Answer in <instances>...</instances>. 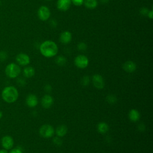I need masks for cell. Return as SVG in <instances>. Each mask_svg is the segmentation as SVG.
<instances>
[{
    "instance_id": "1",
    "label": "cell",
    "mask_w": 153,
    "mask_h": 153,
    "mask_svg": "<svg viewBox=\"0 0 153 153\" xmlns=\"http://www.w3.org/2000/svg\"><path fill=\"white\" fill-rule=\"evenodd\" d=\"M39 51L42 56L50 58L55 56L57 54L58 47L55 42L47 40L41 44Z\"/></svg>"
},
{
    "instance_id": "2",
    "label": "cell",
    "mask_w": 153,
    "mask_h": 153,
    "mask_svg": "<svg viewBox=\"0 0 153 153\" xmlns=\"http://www.w3.org/2000/svg\"><path fill=\"white\" fill-rule=\"evenodd\" d=\"M1 97L3 100L8 103L15 102L19 97L17 89L12 85H8L4 88L1 93Z\"/></svg>"
},
{
    "instance_id": "3",
    "label": "cell",
    "mask_w": 153,
    "mask_h": 153,
    "mask_svg": "<svg viewBox=\"0 0 153 153\" xmlns=\"http://www.w3.org/2000/svg\"><path fill=\"white\" fill-rule=\"evenodd\" d=\"M21 72L20 66L15 63H9L5 69V73L7 77L10 78H17Z\"/></svg>"
},
{
    "instance_id": "4",
    "label": "cell",
    "mask_w": 153,
    "mask_h": 153,
    "mask_svg": "<svg viewBox=\"0 0 153 153\" xmlns=\"http://www.w3.org/2000/svg\"><path fill=\"white\" fill-rule=\"evenodd\" d=\"M54 128L49 124H44L39 129L40 135L45 138L51 137L54 133Z\"/></svg>"
},
{
    "instance_id": "5",
    "label": "cell",
    "mask_w": 153,
    "mask_h": 153,
    "mask_svg": "<svg viewBox=\"0 0 153 153\" xmlns=\"http://www.w3.org/2000/svg\"><path fill=\"white\" fill-rule=\"evenodd\" d=\"M74 63L78 68L84 69L88 65L89 60L87 56L82 54H79L75 58Z\"/></svg>"
},
{
    "instance_id": "6",
    "label": "cell",
    "mask_w": 153,
    "mask_h": 153,
    "mask_svg": "<svg viewBox=\"0 0 153 153\" xmlns=\"http://www.w3.org/2000/svg\"><path fill=\"white\" fill-rule=\"evenodd\" d=\"M50 10L47 6L42 5L40 7L38 10V16L42 21L47 20L50 18Z\"/></svg>"
},
{
    "instance_id": "7",
    "label": "cell",
    "mask_w": 153,
    "mask_h": 153,
    "mask_svg": "<svg viewBox=\"0 0 153 153\" xmlns=\"http://www.w3.org/2000/svg\"><path fill=\"white\" fill-rule=\"evenodd\" d=\"M1 145L4 149L10 150L14 146L13 138L10 135H5L1 139Z\"/></svg>"
},
{
    "instance_id": "8",
    "label": "cell",
    "mask_w": 153,
    "mask_h": 153,
    "mask_svg": "<svg viewBox=\"0 0 153 153\" xmlns=\"http://www.w3.org/2000/svg\"><path fill=\"white\" fill-rule=\"evenodd\" d=\"M16 60L18 65L20 66H26L30 63V57L27 54L21 53L16 56Z\"/></svg>"
},
{
    "instance_id": "9",
    "label": "cell",
    "mask_w": 153,
    "mask_h": 153,
    "mask_svg": "<svg viewBox=\"0 0 153 153\" xmlns=\"http://www.w3.org/2000/svg\"><path fill=\"white\" fill-rule=\"evenodd\" d=\"M92 81L94 86L97 89H102L105 86V82L103 77L99 75L95 74L93 76Z\"/></svg>"
},
{
    "instance_id": "10",
    "label": "cell",
    "mask_w": 153,
    "mask_h": 153,
    "mask_svg": "<svg viewBox=\"0 0 153 153\" xmlns=\"http://www.w3.org/2000/svg\"><path fill=\"white\" fill-rule=\"evenodd\" d=\"M71 0H58L57 2V8L62 11H66L69 9L71 5Z\"/></svg>"
},
{
    "instance_id": "11",
    "label": "cell",
    "mask_w": 153,
    "mask_h": 153,
    "mask_svg": "<svg viewBox=\"0 0 153 153\" xmlns=\"http://www.w3.org/2000/svg\"><path fill=\"white\" fill-rule=\"evenodd\" d=\"M53 104V98L49 94L44 95L41 99V105L45 109L50 108Z\"/></svg>"
},
{
    "instance_id": "12",
    "label": "cell",
    "mask_w": 153,
    "mask_h": 153,
    "mask_svg": "<svg viewBox=\"0 0 153 153\" xmlns=\"http://www.w3.org/2000/svg\"><path fill=\"white\" fill-rule=\"evenodd\" d=\"M38 101L37 97L33 94L27 95L26 99V103L29 108H34L38 105Z\"/></svg>"
},
{
    "instance_id": "13",
    "label": "cell",
    "mask_w": 153,
    "mask_h": 153,
    "mask_svg": "<svg viewBox=\"0 0 153 153\" xmlns=\"http://www.w3.org/2000/svg\"><path fill=\"white\" fill-rule=\"evenodd\" d=\"M59 40H60V42L63 44H69L72 40L71 33L68 30L63 32L60 35Z\"/></svg>"
},
{
    "instance_id": "14",
    "label": "cell",
    "mask_w": 153,
    "mask_h": 153,
    "mask_svg": "<svg viewBox=\"0 0 153 153\" xmlns=\"http://www.w3.org/2000/svg\"><path fill=\"white\" fill-rule=\"evenodd\" d=\"M123 68L127 72H128V73L133 72L136 69V65L134 62L131 60H128L123 64Z\"/></svg>"
},
{
    "instance_id": "15",
    "label": "cell",
    "mask_w": 153,
    "mask_h": 153,
    "mask_svg": "<svg viewBox=\"0 0 153 153\" xmlns=\"http://www.w3.org/2000/svg\"><path fill=\"white\" fill-rule=\"evenodd\" d=\"M128 118L131 121L136 122L140 118V114L137 110L133 109L129 112Z\"/></svg>"
},
{
    "instance_id": "16",
    "label": "cell",
    "mask_w": 153,
    "mask_h": 153,
    "mask_svg": "<svg viewBox=\"0 0 153 153\" xmlns=\"http://www.w3.org/2000/svg\"><path fill=\"white\" fill-rule=\"evenodd\" d=\"M56 134L58 137H63L66 135L68 132V128L65 125H60L58 126L56 130Z\"/></svg>"
},
{
    "instance_id": "17",
    "label": "cell",
    "mask_w": 153,
    "mask_h": 153,
    "mask_svg": "<svg viewBox=\"0 0 153 153\" xmlns=\"http://www.w3.org/2000/svg\"><path fill=\"white\" fill-rule=\"evenodd\" d=\"M23 74L26 78H31L35 75V69L32 66H27L24 68Z\"/></svg>"
},
{
    "instance_id": "18",
    "label": "cell",
    "mask_w": 153,
    "mask_h": 153,
    "mask_svg": "<svg viewBox=\"0 0 153 153\" xmlns=\"http://www.w3.org/2000/svg\"><path fill=\"white\" fill-rule=\"evenodd\" d=\"M83 4L87 8L94 9L97 6L98 2L97 0H84Z\"/></svg>"
},
{
    "instance_id": "19",
    "label": "cell",
    "mask_w": 153,
    "mask_h": 153,
    "mask_svg": "<svg viewBox=\"0 0 153 153\" xmlns=\"http://www.w3.org/2000/svg\"><path fill=\"white\" fill-rule=\"evenodd\" d=\"M109 130L108 125L104 122H100L97 125V130L100 133L104 134Z\"/></svg>"
},
{
    "instance_id": "20",
    "label": "cell",
    "mask_w": 153,
    "mask_h": 153,
    "mask_svg": "<svg viewBox=\"0 0 153 153\" xmlns=\"http://www.w3.org/2000/svg\"><path fill=\"white\" fill-rule=\"evenodd\" d=\"M55 62L57 65L62 66H64L66 63L67 60H66V59L64 56H59L56 58Z\"/></svg>"
},
{
    "instance_id": "21",
    "label": "cell",
    "mask_w": 153,
    "mask_h": 153,
    "mask_svg": "<svg viewBox=\"0 0 153 153\" xmlns=\"http://www.w3.org/2000/svg\"><path fill=\"white\" fill-rule=\"evenodd\" d=\"M106 101L109 104H114L117 102V97L115 96H114L113 94L109 95L106 97Z\"/></svg>"
},
{
    "instance_id": "22",
    "label": "cell",
    "mask_w": 153,
    "mask_h": 153,
    "mask_svg": "<svg viewBox=\"0 0 153 153\" xmlns=\"http://www.w3.org/2000/svg\"><path fill=\"white\" fill-rule=\"evenodd\" d=\"M81 84L83 85H88L90 82V78L88 76H84L81 79Z\"/></svg>"
},
{
    "instance_id": "23",
    "label": "cell",
    "mask_w": 153,
    "mask_h": 153,
    "mask_svg": "<svg viewBox=\"0 0 153 153\" xmlns=\"http://www.w3.org/2000/svg\"><path fill=\"white\" fill-rule=\"evenodd\" d=\"M77 47L80 51H85L87 49V44L84 42H81L78 44Z\"/></svg>"
},
{
    "instance_id": "24",
    "label": "cell",
    "mask_w": 153,
    "mask_h": 153,
    "mask_svg": "<svg viewBox=\"0 0 153 153\" xmlns=\"http://www.w3.org/2000/svg\"><path fill=\"white\" fill-rule=\"evenodd\" d=\"M8 55L6 51H0V62H4L7 59Z\"/></svg>"
},
{
    "instance_id": "25",
    "label": "cell",
    "mask_w": 153,
    "mask_h": 153,
    "mask_svg": "<svg viewBox=\"0 0 153 153\" xmlns=\"http://www.w3.org/2000/svg\"><path fill=\"white\" fill-rule=\"evenodd\" d=\"M71 2L76 6H81L84 3V0H71Z\"/></svg>"
},
{
    "instance_id": "26",
    "label": "cell",
    "mask_w": 153,
    "mask_h": 153,
    "mask_svg": "<svg viewBox=\"0 0 153 153\" xmlns=\"http://www.w3.org/2000/svg\"><path fill=\"white\" fill-rule=\"evenodd\" d=\"M149 12V10L146 7H142L140 10V13L142 16H147Z\"/></svg>"
},
{
    "instance_id": "27",
    "label": "cell",
    "mask_w": 153,
    "mask_h": 153,
    "mask_svg": "<svg viewBox=\"0 0 153 153\" xmlns=\"http://www.w3.org/2000/svg\"><path fill=\"white\" fill-rule=\"evenodd\" d=\"M9 153H23V152L21 149V148H20L19 147H17V148L11 149Z\"/></svg>"
},
{
    "instance_id": "28",
    "label": "cell",
    "mask_w": 153,
    "mask_h": 153,
    "mask_svg": "<svg viewBox=\"0 0 153 153\" xmlns=\"http://www.w3.org/2000/svg\"><path fill=\"white\" fill-rule=\"evenodd\" d=\"M53 142H54V143L55 145H58V146H60V145L62 144V143L61 139H60L59 137H54V138L53 139Z\"/></svg>"
},
{
    "instance_id": "29",
    "label": "cell",
    "mask_w": 153,
    "mask_h": 153,
    "mask_svg": "<svg viewBox=\"0 0 153 153\" xmlns=\"http://www.w3.org/2000/svg\"><path fill=\"white\" fill-rule=\"evenodd\" d=\"M17 82L20 85H24L26 84L25 80L23 78H21L17 79Z\"/></svg>"
},
{
    "instance_id": "30",
    "label": "cell",
    "mask_w": 153,
    "mask_h": 153,
    "mask_svg": "<svg viewBox=\"0 0 153 153\" xmlns=\"http://www.w3.org/2000/svg\"><path fill=\"white\" fill-rule=\"evenodd\" d=\"M50 25H51L53 27H56L57 25V23L56 20H54V19L51 20L50 21Z\"/></svg>"
},
{
    "instance_id": "31",
    "label": "cell",
    "mask_w": 153,
    "mask_h": 153,
    "mask_svg": "<svg viewBox=\"0 0 153 153\" xmlns=\"http://www.w3.org/2000/svg\"><path fill=\"white\" fill-rule=\"evenodd\" d=\"M44 90H45V91H47V92H50L51 91V90H52V88H51V86L50 85H49V84H47L45 86V87H44Z\"/></svg>"
},
{
    "instance_id": "32",
    "label": "cell",
    "mask_w": 153,
    "mask_h": 153,
    "mask_svg": "<svg viewBox=\"0 0 153 153\" xmlns=\"http://www.w3.org/2000/svg\"><path fill=\"white\" fill-rule=\"evenodd\" d=\"M147 16H148L150 19H152L153 18V11H152V10H149V12H148V13Z\"/></svg>"
},
{
    "instance_id": "33",
    "label": "cell",
    "mask_w": 153,
    "mask_h": 153,
    "mask_svg": "<svg viewBox=\"0 0 153 153\" xmlns=\"http://www.w3.org/2000/svg\"><path fill=\"white\" fill-rule=\"evenodd\" d=\"M0 153H8V150L3 148L0 149Z\"/></svg>"
},
{
    "instance_id": "34",
    "label": "cell",
    "mask_w": 153,
    "mask_h": 153,
    "mask_svg": "<svg viewBox=\"0 0 153 153\" xmlns=\"http://www.w3.org/2000/svg\"><path fill=\"white\" fill-rule=\"evenodd\" d=\"M100 1L101 2L102 4H107L109 1V0H100Z\"/></svg>"
},
{
    "instance_id": "35",
    "label": "cell",
    "mask_w": 153,
    "mask_h": 153,
    "mask_svg": "<svg viewBox=\"0 0 153 153\" xmlns=\"http://www.w3.org/2000/svg\"><path fill=\"white\" fill-rule=\"evenodd\" d=\"M2 116H3V114H2V111L0 110V119H1V118H2Z\"/></svg>"
},
{
    "instance_id": "36",
    "label": "cell",
    "mask_w": 153,
    "mask_h": 153,
    "mask_svg": "<svg viewBox=\"0 0 153 153\" xmlns=\"http://www.w3.org/2000/svg\"><path fill=\"white\" fill-rule=\"evenodd\" d=\"M46 1H51V0H46Z\"/></svg>"
},
{
    "instance_id": "37",
    "label": "cell",
    "mask_w": 153,
    "mask_h": 153,
    "mask_svg": "<svg viewBox=\"0 0 153 153\" xmlns=\"http://www.w3.org/2000/svg\"><path fill=\"white\" fill-rule=\"evenodd\" d=\"M0 4H1V2H0Z\"/></svg>"
}]
</instances>
